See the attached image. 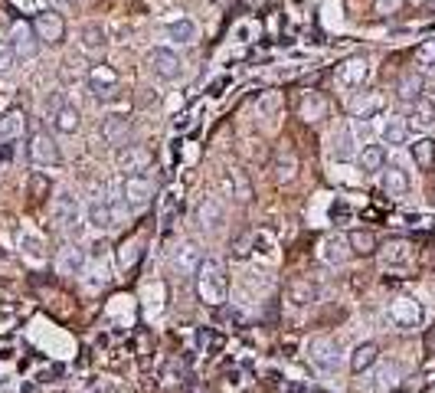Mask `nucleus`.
<instances>
[{
  "mask_svg": "<svg viewBox=\"0 0 435 393\" xmlns=\"http://www.w3.org/2000/svg\"><path fill=\"white\" fill-rule=\"evenodd\" d=\"M197 295L207 308H223L229 298V276L226 266L216 259H203L197 269Z\"/></svg>",
  "mask_w": 435,
  "mask_h": 393,
  "instance_id": "f257e3e1",
  "label": "nucleus"
},
{
  "mask_svg": "<svg viewBox=\"0 0 435 393\" xmlns=\"http://www.w3.org/2000/svg\"><path fill=\"white\" fill-rule=\"evenodd\" d=\"M89 89H92V96L98 105H112L122 98V76H118V69L108 66V63H98V66L89 69L86 76Z\"/></svg>",
  "mask_w": 435,
  "mask_h": 393,
  "instance_id": "f03ea898",
  "label": "nucleus"
},
{
  "mask_svg": "<svg viewBox=\"0 0 435 393\" xmlns=\"http://www.w3.org/2000/svg\"><path fill=\"white\" fill-rule=\"evenodd\" d=\"M53 220L59 223V230L66 233L69 240H79V233H82V207H79V200L69 191L53 197Z\"/></svg>",
  "mask_w": 435,
  "mask_h": 393,
  "instance_id": "7ed1b4c3",
  "label": "nucleus"
},
{
  "mask_svg": "<svg viewBox=\"0 0 435 393\" xmlns=\"http://www.w3.org/2000/svg\"><path fill=\"white\" fill-rule=\"evenodd\" d=\"M115 164H118V171H122L124 177H128V174H144L154 164V151L141 141H128L115 151Z\"/></svg>",
  "mask_w": 435,
  "mask_h": 393,
  "instance_id": "20e7f679",
  "label": "nucleus"
},
{
  "mask_svg": "<svg viewBox=\"0 0 435 393\" xmlns=\"http://www.w3.org/2000/svg\"><path fill=\"white\" fill-rule=\"evenodd\" d=\"M122 200L128 210H144L154 200V181L148 174H128L122 181Z\"/></svg>",
  "mask_w": 435,
  "mask_h": 393,
  "instance_id": "39448f33",
  "label": "nucleus"
},
{
  "mask_svg": "<svg viewBox=\"0 0 435 393\" xmlns=\"http://www.w3.org/2000/svg\"><path fill=\"white\" fill-rule=\"evenodd\" d=\"M27 151H30V161L39 164V167H59V164H63V151H59L56 138H53L49 131H33L30 134Z\"/></svg>",
  "mask_w": 435,
  "mask_h": 393,
  "instance_id": "423d86ee",
  "label": "nucleus"
},
{
  "mask_svg": "<svg viewBox=\"0 0 435 393\" xmlns=\"http://www.w3.org/2000/svg\"><path fill=\"white\" fill-rule=\"evenodd\" d=\"M148 69L154 72V79H161V82H177L180 72H183V63L174 49L167 46H154L148 49Z\"/></svg>",
  "mask_w": 435,
  "mask_h": 393,
  "instance_id": "0eeeda50",
  "label": "nucleus"
},
{
  "mask_svg": "<svg viewBox=\"0 0 435 393\" xmlns=\"http://www.w3.org/2000/svg\"><path fill=\"white\" fill-rule=\"evenodd\" d=\"M197 223H200V230H207V233H223L229 223L226 203L219 200V197H203L197 203Z\"/></svg>",
  "mask_w": 435,
  "mask_h": 393,
  "instance_id": "6e6552de",
  "label": "nucleus"
},
{
  "mask_svg": "<svg viewBox=\"0 0 435 393\" xmlns=\"http://www.w3.org/2000/svg\"><path fill=\"white\" fill-rule=\"evenodd\" d=\"M308 361H311L318 371L331 374V371H337V364H341V344H337L334 337H314L311 344H308Z\"/></svg>",
  "mask_w": 435,
  "mask_h": 393,
  "instance_id": "1a4fd4ad",
  "label": "nucleus"
},
{
  "mask_svg": "<svg viewBox=\"0 0 435 393\" xmlns=\"http://www.w3.org/2000/svg\"><path fill=\"white\" fill-rule=\"evenodd\" d=\"M33 30H37L39 43H46V46H59V43L66 39V20H63V13H56V10L37 13V17H33Z\"/></svg>",
  "mask_w": 435,
  "mask_h": 393,
  "instance_id": "9d476101",
  "label": "nucleus"
},
{
  "mask_svg": "<svg viewBox=\"0 0 435 393\" xmlns=\"http://www.w3.org/2000/svg\"><path fill=\"white\" fill-rule=\"evenodd\" d=\"M10 46L17 53V59H33L39 53V37L30 20H17L13 30H10Z\"/></svg>",
  "mask_w": 435,
  "mask_h": 393,
  "instance_id": "9b49d317",
  "label": "nucleus"
},
{
  "mask_svg": "<svg viewBox=\"0 0 435 393\" xmlns=\"http://www.w3.org/2000/svg\"><path fill=\"white\" fill-rule=\"evenodd\" d=\"M334 76H337V82H341L344 89H363L370 79V63L363 56H350L334 69Z\"/></svg>",
  "mask_w": 435,
  "mask_h": 393,
  "instance_id": "f8f14e48",
  "label": "nucleus"
},
{
  "mask_svg": "<svg viewBox=\"0 0 435 393\" xmlns=\"http://www.w3.org/2000/svg\"><path fill=\"white\" fill-rule=\"evenodd\" d=\"M389 318H393V325H399L403 331H409V328H419V321H422V308H419L416 298H393L389 302Z\"/></svg>",
  "mask_w": 435,
  "mask_h": 393,
  "instance_id": "ddd939ff",
  "label": "nucleus"
},
{
  "mask_svg": "<svg viewBox=\"0 0 435 393\" xmlns=\"http://www.w3.org/2000/svg\"><path fill=\"white\" fill-rule=\"evenodd\" d=\"M223 191H226V197H233V200H239V203H249L256 197L252 177H249L242 167H229V171L223 174Z\"/></svg>",
  "mask_w": 435,
  "mask_h": 393,
  "instance_id": "4468645a",
  "label": "nucleus"
},
{
  "mask_svg": "<svg viewBox=\"0 0 435 393\" xmlns=\"http://www.w3.org/2000/svg\"><path fill=\"white\" fill-rule=\"evenodd\" d=\"M131 118H124V115H105L102 118V138L105 144H112V148H122V144L131 141Z\"/></svg>",
  "mask_w": 435,
  "mask_h": 393,
  "instance_id": "2eb2a0df",
  "label": "nucleus"
},
{
  "mask_svg": "<svg viewBox=\"0 0 435 393\" xmlns=\"http://www.w3.org/2000/svg\"><path fill=\"white\" fill-rule=\"evenodd\" d=\"M298 115H301L304 122H324V118L331 115V102H327L324 92L311 89V92H304V98L298 102Z\"/></svg>",
  "mask_w": 435,
  "mask_h": 393,
  "instance_id": "dca6fc26",
  "label": "nucleus"
},
{
  "mask_svg": "<svg viewBox=\"0 0 435 393\" xmlns=\"http://www.w3.org/2000/svg\"><path fill=\"white\" fill-rule=\"evenodd\" d=\"M86 223L98 233L115 230V207L105 200V197H95V200L86 207Z\"/></svg>",
  "mask_w": 435,
  "mask_h": 393,
  "instance_id": "f3484780",
  "label": "nucleus"
},
{
  "mask_svg": "<svg viewBox=\"0 0 435 393\" xmlns=\"http://www.w3.org/2000/svg\"><path fill=\"white\" fill-rule=\"evenodd\" d=\"M285 298H288L292 308H308L318 302V285H314L311 278H292L285 285Z\"/></svg>",
  "mask_w": 435,
  "mask_h": 393,
  "instance_id": "a211bd4d",
  "label": "nucleus"
},
{
  "mask_svg": "<svg viewBox=\"0 0 435 393\" xmlns=\"http://www.w3.org/2000/svg\"><path fill=\"white\" fill-rule=\"evenodd\" d=\"M387 108V96L383 92H360L353 102H350V112H353V118H377L379 112Z\"/></svg>",
  "mask_w": 435,
  "mask_h": 393,
  "instance_id": "6ab92c4d",
  "label": "nucleus"
},
{
  "mask_svg": "<svg viewBox=\"0 0 435 393\" xmlns=\"http://www.w3.org/2000/svg\"><path fill=\"white\" fill-rule=\"evenodd\" d=\"M379 361V347L373 344V341H363V344H357L353 351H350V374H367V371H373Z\"/></svg>",
  "mask_w": 435,
  "mask_h": 393,
  "instance_id": "aec40b11",
  "label": "nucleus"
},
{
  "mask_svg": "<svg viewBox=\"0 0 435 393\" xmlns=\"http://www.w3.org/2000/svg\"><path fill=\"white\" fill-rule=\"evenodd\" d=\"M79 43L86 49L89 56H102L105 49H108V33H105L102 23H86L82 33H79Z\"/></svg>",
  "mask_w": 435,
  "mask_h": 393,
  "instance_id": "412c9836",
  "label": "nucleus"
},
{
  "mask_svg": "<svg viewBox=\"0 0 435 393\" xmlns=\"http://www.w3.org/2000/svg\"><path fill=\"white\" fill-rule=\"evenodd\" d=\"M27 112L23 108H7L4 115H0V141H13L20 134L27 131Z\"/></svg>",
  "mask_w": 435,
  "mask_h": 393,
  "instance_id": "4be33fe9",
  "label": "nucleus"
},
{
  "mask_svg": "<svg viewBox=\"0 0 435 393\" xmlns=\"http://www.w3.org/2000/svg\"><path fill=\"white\" fill-rule=\"evenodd\" d=\"M347 246H350V252L353 256H373V252L379 250V240H377V233L373 230H350L347 233Z\"/></svg>",
  "mask_w": 435,
  "mask_h": 393,
  "instance_id": "5701e85b",
  "label": "nucleus"
},
{
  "mask_svg": "<svg viewBox=\"0 0 435 393\" xmlns=\"http://www.w3.org/2000/svg\"><path fill=\"white\" fill-rule=\"evenodd\" d=\"M379 252V259H383V266L387 269H396V266H406L409 259H413V250H409V243L406 240H389Z\"/></svg>",
  "mask_w": 435,
  "mask_h": 393,
  "instance_id": "b1692460",
  "label": "nucleus"
},
{
  "mask_svg": "<svg viewBox=\"0 0 435 393\" xmlns=\"http://www.w3.org/2000/svg\"><path fill=\"white\" fill-rule=\"evenodd\" d=\"M174 262H177L180 272H193V276H197L200 262H203V252H200V246L193 240H183L177 246V256H174Z\"/></svg>",
  "mask_w": 435,
  "mask_h": 393,
  "instance_id": "393cba45",
  "label": "nucleus"
},
{
  "mask_svg": "<svg viewBox=\"0 0 435 393\" xmlns=\"http://www.w3.org/2000/svg\"><path fill=\"white\" fill-rule=\"evenodd\" d=\"M357 164L363 174H379L387 167V148H383V144H367V148L360 151Z\"/></svg>",
  "mask_w": 435,
  "mask_h": 393,
  "instance_id": "a878e982",
  "label": "nucleus"
},
{
  "mask_svg": "<svg viewBox=\"0 0 435 393\" xmlns=\"http://www.w3.org/2000/svg\"><path fill=\"white\" fill-rule=\"evenodd\" d=\"M422 89H426L422 76H419V72H406V76L399 79L396 96H399V102H406V105H416L419 98H422Z\"/></svg>",
  "mask_w": 435,
  "mask_h": 393,
  "instance_id": "bb28decb",
  "label": "nucleus"
},
{
  "mask_svg": "<svg viewBox=\"0 0 435 393\" xmlns=\"http://www.w3.org/2000/svg\"><path fill=\"white\" fill-rule=\"evenodd\" d=\"M86 259H89V252L82 246H66L63 256H59V272L63 276H79L86 269Z\"/></svg>",
  "mask_w": 435,
  "mask_h": 393,
  "instance_id": "cd10ccee",
  "label": "nucleus"
},
{
  "mask_svg": "<svg viewBox=\"0 0 435 393\" xmlns=\"http://www.w3.org/2000/svg\"><path fill=\"white\" fill-rule=\"evenodd\" d=\"M272 171H275V181L278 183H288L298 177V157H294V151H278L272 161Z\"/></svg>",
  "mask_w": 435,
  "mask_h": 393,
  "instance_id": "c85d7f7f",
  "label": "nucleus"
},
{
  "mask_svg": "<svg viewBox=\"0 0 435 393\" xmlns=\"http://www.w3.org/2000/svg\"><path fill=\"white\" fill-rule=\"evenodd\" d=\"M383 191L389 193V197H403V193H409V174L403 171V167H383Z\"/></svg>",
  "mask_w": 435,
  "mask_h": 393,
  "instance_id": "c756f323",
  "label": "nucleus"
},
{
  "mask_svg": "<svg viewBox=\"0 0 435 393\" xmlns=\"http://www.w3.org/2000/svg\"><path fill=\"white\" fill-rule=\"evenodd\" d=\"M79 125H82V115H79V108L69 105V102L53 115V128H56L59 134H76Z\"/></svg>",
  "mask_w": 435,
  "mask_h": 393,
  "instance_id": "7c9ffc66",
  "label": "nucleus"
},
{
  "mask_svg": "<svg viewBox=\"0 0 435 393\" xmlns=\"http://www.w3.org/2000/svg\"><path fill=\"white\" fill-rule=\"evenodd\" d=\"M413 161H416L419 171H435V141L432 138H419L413 144Z\"/></svg>",
  "mask_w": 435,
  "mask_h": 393,
  "instance_id": "2f4dec72",
  "label": "nucleus"
},
{
  "mask_svg": "<svg viewBox=\"0 0 435 393\" xmlns=\"http://www.w3.org/2000/svg\"><path fill=\"white\" fill-rule=\"evenodd\" d=\"M324 262L327 266H344V262L353 256L350 252V246H347V240H337V236H331V240H324Z\"/></svg>",
  "mask_w": 435,
  "mask_h": 393,
  "instance_id": "473e14b6",
  "label": "nucleus"
},
{
  "mask_svg": "<svg viewBox=\"0 0 435 393\" xmlns=\"http://www.w3.org/2000/svg\"><path fill=\"white\" fill-rule=\"evenodd\" d=\"M27 193H30V203H43V200H49V193H53V183H49L46 174H39V171L30 174Z\"/></svg>",
  "mask_w": 435,
  "mask_h": 393,
  "instance_id": "72a5a7b5",
  "label": "nucleus"
},
{
  "mask_svg": "<svg viewBox=\"0 0 435 393\" xmlns=\"http://www.w3.org/2000/svg\"><path fill=\"white\" fill-rule=\"evenodd\" d=\"M167 37L174 39V43H193L197 39V23L193 20H187V17H180V20H174V23H167Z\"/></svg>",
  "mask_w": 435,
  "mask_h": 393,
  "instance_id": "f704fd0d",
  "label": "nucleus"
},
{
  "mask_svg": "<svg viewBox=\"0 0 435 393\" xmlns=\"http://www.w3.org/2000/svg\"><path fill=\"white\" fill-rule=\"evenodd\" d=\"M435 125V105L429 98H419L413 105V118H409V128H432Z\"/></svg>",
  "mask_w": 435,
  "mask_h": 393,
  "instance_id": "c9c22d12",
  "label": "nucleus"
},
{
  "mask_svg": "<svg viewBox=\"0 0 435 393\" xmlns=\"http://www.w3.org/2000/svg\"><path fill=\"white\" fill-rule=\"evenodd\" d=\"M406 134H409V122H403V118H389L383 125V141L387 144H403Z\"/></svg>",
  "mask_w": 435,
  "mask_h": 393,
  "instance_id": "e433bc0d",
  "label": "nucleus"
},
{
  "mask_svg": "<svg viewBox=\"0 0 435 393\" xmlns=\"http://www.w3.org/2000/svg\"><path fill=\"white\" fill-rule=\"evenodd\" d=\"M17 240H20V250L27 252L30 259H43V256H46V252H43V240L33 236V233H20Z\"/></svg>",
  "mask_w": 435,
  "mask_h": 393,
  "instance_id": "4c0bfd02",
  "label": "nucleus"
},
{
  "mask_svg": "<svg viewBox=\"0 0 435 393\" xmlns=\"http://www.w3.org/2000/svg\"><path fill=\"white\" fill-rule=\"evenodd\" d=\"M403 10H406V0H373V13L383 17V20L399 17Z\"/></svg>",
  "mask_w": 435,
  "mask_h": 393,
  "instance_id": "58836bf2",
  "label": "nucleus"
},
{
  "mask_svg": "<svg viewBox=\"0 0 435 393\" xmlns=\"http://www.w3.org/2000/svg\"><path fill=\"white\" fill-rule=\"evenodd\" d=\"M138 256H141V243L131 240V243H122V250H118V266L128 269L138 262Z\"/></svg>",
  "mask_w": 435,
  "mask_h": 393,
  "instance_id": "ea45409f",
  "label": "nucleus"
},
{
  "mask_svg": "<svg viewBox=\"0 0 435 393\" xmlns=\"http://www.w3.org/2000/svg\"><path fill=\"white\" fill-rule=\"evenodd\" d=\"M416 59H419V66H426V69H435V37L422 39L416 46Z\"/></svg>",
  "mask_w": 435,
  "mask_h": 393,
  "instance_id": "a19ab883",
  "label": "nucleus"
},
{
  "mask_svg": "<svg viewBox=\"0 0 435 393\" xmlns=\"http://www.w3.org/2000/svg\"><path fill=\"white\" fill-rule=\"evenodd\" d=\"M63 105H66V96H63V92H49L46 102H43V112H46L49 122H53V115H56V112H59Z\"/></svg>",
  "mask_w": 435,
  "mask_h": 393,
  "instance_id": "79ce46f5",
  "label": "nucleus"
},
{
  "mask_svg": "<svg viewBox=\"0 0 435 393\" xmlns=\"http://www.w3.org/2000/svg\"><path fill=\"white\" fill-rule=\"evenodd\" d=\"M13 63H17V53L10 46V39H0V72L13 69Z\"/></svg>",
  "mask_w": 435,
  "mask_h": 393,
  "instance_id": "37998d69",
  "label": "nucleus"
},
{
  "mask_svg": "<svg viewBox=\"0 0 435 393\" xmlns=\"http://www.w3.org/2000/svg\"><path fill=\"white\" fill-rule=\"evenodd\" d=\"M174 217H177V193H167V200H164V233H171Z\"/></svg>",
  "mask_w": 435,
  "mask_h": 393,
  "instance_id": "c03bdc74",
  "label": "nucleus"
},
{
  "mask_svg": "<svg viewBox=\"0 0 435 393\" xmlns=\"http://www.w3.org/2000/svg\"><path fill=\"white\" fill-rule=\"evenodd\" d=\"M350 141H353V138H350L347 128H344V131L334 138V154H337L341 161H344V157H350V151H353V148H350Z\"/></svg>",
  "mask_w": 435,
  "mask_h": 393,
  "instance_id": "a18cd8bd",
  "label": "nucleus"
},
{
  "mask_svg": "<svg viewBox=\"0 0 435 393\" xmlns=\"http://www.w3.org/2000/svg\"><path fill=\"white\" fill-rule=\"evenodd\" d=\"M278 105H282V98L275 96V92H268V96L259 98V112H262V115H268V118L278 112Z\"/></svg>",
  "mask_w": 435,
  "mask_h": 393,
  "instance_id": "49530a36",
  "label": "nucleus"
},
{
  "mask_svg": "<svg viewBox=\"0 0 435 393\" xmlns=\"http://www.w3.org/2000/svg\"><path fill=\"white\" fill-rule=\"evenodd\" d=\"M256 240V236H252V233H249V236H239L236 240V250H233V256H236V259H246L249 256V243Z\"/></svg>",
  "mask_w": 435,
  "mask_h": 393,
  "instance_id": "de8ad7c7",
  "label": "nucleus"
},
{
  "mask_svg": "<svg viewBox=\"0 0 435 393\" xmlns=\"http://www.w3.org/2000/svg\"><path fill=\"white\" fill-rule=\"evenodd\" d=\"M422 347H426V354L435 357V325L426 328V337H422Z\"/></svg>",
  "mask_w": 435,
  "mask_h": 393,
  "instance_id": "09e8293b",
  "label": "nucleus"
},
{
  "mask_svg": "<svg viewBox=\"0 0 435 393\" xmlns=\"http://www.w3.org/2000/svg\"><path fill=\"white\" fill-rule=\"evenodd\" d=\"M223 89H226V79H219V82H213V89H209V96H223Z\"/></svg>",
  "mask_w": 435,
  "mask_h": 393,
  "instance_id": "8fccbe9b",
  "label": "nucleus"
},
{
  "mask_svg": "<svg viewBox=\"0 0 435 393\" xmlns=\"http://www.w3.org/2000/svg\"><path fill=\"white\" fill-rule=\"evenodd\" d=\"M219 7H233V4H236V0H216Z\"/></svg>",
  "mask_w": 435,
  "mask_h": 393,
  "instance_id": "3c124183",
  "label": "nucleus"
},
{
  "mask_svg": "<svg viewBox=\"0 0 435 393\" xmlns=\"http://www.w3.org/2000/svg\"><path fill=\"white\" fill-rule=\"evenodd\" d=\"M0 154H4V144H0Z\"/></svg>",
  "mask_w": 435,
  "mask_h": 393,
  "instance_id": "603ef678",
  "label": "nucleus"
}]
</instances>
